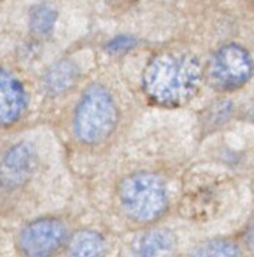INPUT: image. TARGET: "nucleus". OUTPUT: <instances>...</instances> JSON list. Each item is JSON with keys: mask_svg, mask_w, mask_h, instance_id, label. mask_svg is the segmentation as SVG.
<instances>
[{"mask_svg": "<svg viewBox=\"0 0 254 257\" xmlns=\"http://www.w3.org/2000/svg\"><path fill=\"white\" fill-rule=\"evenodd\" d=\"M177 238L165 228H155L140 235L135 240L133 250L138 256H165L175 250Z\"/></svg>", "mask_w": 254, "mask_h": 257, "instance_id": "6e6552de", "label": "nucleus"}, {"mask_svg": "<svg viewBox=\"0 0 254 257\" xmlns=\"http://www.w3.org/2000/svg\"><path fill=\"white\" fill-rule=\"evenodd\" d=\"M247 243H248V246H249L250 250H252L254 252V223H253L252 227L249 228V232H248Z\"/></svg>", "mask_w": 254, "mask_h": 257, "instance_id": "4468645a", "label": "nucleus"}, {"mask_svg": "<svg viewBox=\"0 0 254 257\" xmlns=\"http://www.w3.org/2000/svg\"><path fill=\"white\" fill-rule=\"evenodd\" d=\"M137 39L132 35H117L110 39L107 44V50L109 53H124L133 49L137 45Z\"/></svg>", "mask_w": 254, "mask_h": 257, "instance_id": "ddd939ff", "label": "nucleus"}, {"mask_svg": "<svg viewBox=\"0 0 254 257\" xmlns=\"http://www.w3.org/2000/svg\"><path fill=\"white\" fill-rule=\"evenodd\" d=\"M58 19V13L49 4L34 5L29 14V25L35 34L47 35L54 29Z\"/></svg>", "mask_w": 254, "mask_h": 257, "instance_id": "9b49d317", "label": "nucleus"}, {"mask_svg": "<svg viewBox=\"0 0 254 257\" xmlns=\"http://www.w3.org/2000/svg\"><path fill=\"white\" fill-rule=\"evenodd\" d=\"M254 64L249 53L238 44H228L214 53L208 67V78L215 89L235 90L252 78Z\"/></svg>", "mask_w": 254, "mask_h": 257, "instance_id": "20e7f679", "label": "nucleus"}, {"mask_svg": "<svg viewBox=\"0 0 254 257\" xmlns=\"http://www.w3.org/2000/svg\"><path fill=\"white\" fill-rule=\"evenodd\" d=\"M118 123V109L105 87L93 84L84 90L73 118V130L84 145H98L107 140Z\"/></svg>", "mask_w": 254, "mask_h": 257, "instance_id": "f03ea898", "label": "nucleus"}, {"mask_svg": "<svg viewBox=\"0 0 254 257\" xmlns=\"http://www.w3.org/2000/svg\"><path fill=\"white\" fill-rule=\"evenodd\" d=\"M79 78V69L77 64L69 59H63L53 64L43 78L47 93L52 95L62 94L69 90Z\"/></svg>", "mask_w": 254, "mask_h": 257, "instance_id": "1a4fd4ad", "label": "nucleus"}, {"mask_svg": "<svg viewBox=\"0 0 254 257\" xmlns=\"http://www.w3.org/2000/svg\"><path fill=\"white\" fill-rule=\"evenodd\" d=\"M119 200L130 220L149 223L158 220L167 210L168 192L162 178L157 175L138 172L123 181Z\"/></svg>", "mask_w": 254, "mask_h": 257, "instance_id": "7ed1b4c3", "label": "nucleus"}, {"mask_svg": "<svg viewBox=\"0 0 254 257\" xmlns=\"http://www.w3.org/2000/svg\"><path fill=\"white\" fill-rule=\"evenodd\" d=\"M37 162V152L34 146L22 142L14 146L5 155L0 167V180L8 187H18L23 185L32 175Z\"/></svg>", "mask_w": 254, "mask_h": 257, "instance_id": "423d86ee", "label": "nucleus"}, {"mask_svg": "<svg viewBox=\"0 0 254 257\" xmlns=\"http://www.w3.org/2000/svg\"><path fill=\"white\" fill-rule=\"evenodd\" d=\"M27 107V94L22 83L0 68V127L17 122Z\"/></svg>", "mask_w": 254, "mask_h": 257, "instance_id": "0eeeda50", "label": "nucleus"}, {"mask_svg": "<svg viewBox=\"0 0 254 257\" xmlns=\"http://www.w3.org/2000/svg\"><path fill=\"white\" fill-rule=\"evenodd\" d=\"M67 238V227L52 217L35 220L25 226L19 235L20 250L28 256H49L62 247Z\"/></svg>", "mask_w": 254, "mask_h": 257, "instance_id": "39448f33", "label": "nucleus"}, {"mask_svg": "<svg viewBox=\"0 0 254 257\" xmlns=\"http://www.w3.org/2000/svg\"><path fill=\"white\" fill-rule=\"evenodd\" d=\"M202 79L203 68L195 55L165 52L148 63L143 74V88L157 104L177 107L197 93Z\"/></svg>", "mask_w": 254, "mask_h": 257, "instance_id": "f257e3e1", "label": "nucleus"}, {"mask_svg": "<svg viewBox=\"0 0 254 257\" xmlns=\"http://www.w3.org/2000/svg\"><path fill=\"white\" fill-rule=\"evenodd\" d=\"M195 256H237L239 247L234 242L228 240H210L195 247L193 251Z\"/></svg>", "mask_w": 254, "mask_h": 257, "instance_id": "f8f14e48", "label": "nucleus"}, {"mask_svg": "<svg viewBox=\"0 0 254 257\" xmlns=\"http://www.w3.org/2000/svg\"><path fill=\"white\" fill-rule=\"evenodd\" d=\"M68 247L72 256H100L105 251V240L95 231L83 230L73 236Z\"/></svg>", "mask_w": 254, "mask_h": 257, "instance_id": "9d476101", "label": "nucleus"}]
</instances>
